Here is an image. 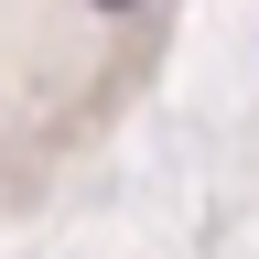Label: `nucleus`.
Listing matches in <instances>:
<instances>
[{
    "label": "nucleus",
    "instance_id": "obj_1",
    "mask_svg": "<svg viewBox=\"0 0 259 259\" xmlns=\"http://www.w3.org/2000/svg\"><path fill=\"white\" fill-rule=\"evenodd\" d=\"M97 11H130V0H97Z\"/></svg>",
    "mask_w": 259,
    "mask_h": 259
}]
</instances>
